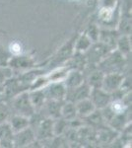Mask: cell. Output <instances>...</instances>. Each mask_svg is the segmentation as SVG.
I'll return each instance as SVG.
<instances>
[{
    "mask_svg": "<svg viewBox=\"0 0 132 148\" xmlns=\"http://www.w3.org/2000/svg\"><path fill=\"white\" fill-rule=\"evenodd\" d=\"M12 108L17 114H21L30 119L36 113V110L31 102L29 92L27 91L19 93L18 95L12 98Z\"/></svg>",
    "mask_w": 132,
    "mask_h": 148,
    "instance_id": "6da1fadb",
    "label": "cell"
},
{
    "mask_svg": "<svg viewBox=\"0 0 132 148\" xmlns=\"http://www.w3.org/2000/svg\"><path fill=\"white\" fill-rule=\"evenodd\" d=\"M44 92L47 100H55V101H65L67 88L63 81H54L45 85Z\"/></svg>",
    "mask_w": 132,
    "mask_h": 148,
    "instance_id": "7a4b0ae2",
    "label": "cell"
},
{
    "mask_svg": "<svg viewBox=\"0 0 132 148\" xmlns=\"http://www.w3.org/2000/svg\"><path fill=\"white\" fill-rule=\"evenodd\" d=\"M111 49L109 47H107L105 45L102 44L100 42H94L92 46L89 47L88 51L84 52L86 61H90V62H101L103 59L107 56V54H109Z\"/></svg>",
    "mask_w": 132,
    "mask_h": 148,
    "instance_id": "3957f363",
    "label": "cell"
},
{
    "mask_svg": "<svg viewBox=\"0 0 132 148\" xmlns=\"http://www.w3.org/2000/svg\"><path fill=\"white\" fill-rule=\"evenodd\" d=\"M89 98L93 102L96 109L102 110L109 105V103L112 100V95L105 91L103 88H91Z\"/></svg>",
    "mask_w": 132,
    "mask_h": 148,
    "instance_id": "277c9868",
    "label": "cell"
},
{
    "mask_svg": "<svg viewBox=\"0 0 132 148\" xmlns=\"http://www.w3.org/2000/svg\"><path fill=\"white\" fill-rule=\"evenodd\" d=\"M36 141V133L32 127L24 128V130L14 133L13 136V147H27Z\"/></svg>",
    "mask_w": 132,
    "mask_h": 148,
    "instance_id": "5b68a950",
    "label": "cell"
},
{
    "mask_svg": "<svg viewBox=\"0 0 132 148\" xmlns=\"http://www.w3.org/2000/svg\"><path fill=\"white\" fill-rule=\"evenodd\" d=\"M124 82V77L123 75L117 72H111L105 74L104 80L102 83V88L105 91L109 93H114L117 91L118 89H120L122 87V84Z\"/></svg>",
    "mask_w": 132,
    "mask_h": 148,
    "instance_id": "8992f818",
    "label": "cell"
},
{
    "mask_svg": "<svg viewBox=\"0 0 132 148\" xmlns=\"http://www.w3.org/2000/svg\"><path fill=\"white\" fill-rule=\"evenodd\" d=\"M90 92H91L90 86L87 83H82L81 85H79L75 88L67 89L65 100L66 101L76 103L83 99H86V98H89Z\"/></svg>",
    "mask_w": 132,
    "mask_h": 148,
    "instance_id": "52a82bcc",
    "label": "cell"
},
{
    "mask_svg": "<svg viewBox=\"0 0 132 148\" xmlns=\"http://www.w3.org/2000/svg\"><path fill=\"white\" fill-rule=\"evenodd\" d=\"M75 40H76V37L72 38L70 40H68V42L57 51V53L55 54L53 59H52L51 63L55 64V65H58V64L63 63V62H65L66 60H68L74 53Z\"/></svg>",
    "mask_w": 132,
    "mask_h": 148,
    "instance_id": "ba28073f",
    "label": "cell"
},
{
    "mask_svg": "<svg viewBox=\"0 0 132 148\" xmlns=\"http://www.w3.org/2000/svg\"><path fill=\"white\" fill-rule=\"evenodd\" d=\"M7 65L11 69H31L35 66V60L33 57L22 56H14L13 57H10L7 61Z\"/></svg>",
    "mask_w": 132,
    "mask_h": 148,
    "instance_id": "9c48e42d",
    "label": "cell"
},
{
    "mask_svg": "<svg viewBox=\"0 0 132 148\" xmlns=\"http://www.w3.org/2000/svg\"><path fill=\"white\" fill-rule=\"evenodd\" d=\"M14 132L8 121L0 123V146L13 147Z\"/></svg>",
    "mask_w": 132,
    "mask_h": 148,
    "instance_id": "30bf717a",
    "label": "cell"
},
{
    "mask_svg": "<svg viewBox=\"0 0 132 148\" xmlns=\"http://www.w3.org/2000/svg\"><path fill=\"white\" fill-rule=\"evenodd\" d=\"M52 125H53V119L49 118V119H45V120H42V123H40L39 127H38V132H37L38 139L45 140L54 136Z\"/></svg>",
    "mask_w": 132,
    "mask_h": 148,
    "instance_id": "8fae6325",
    "label": "cell"
},
{
    "mask_svg": "<svg viewBox=\"0 0 132 148\" xmlns=\"http://www.w3.org/2000/svg\"><path fill=\"white\" fill-rule=\"evenodd\" d=\"M63 82L67 89L75 88L84 83V76L79 69H73L71 71H68Z\"/></svg>",
    "mask_w": 132,
    "mask_h": 148,
    "instance_id": "7c38bea8",
    "label": "cell"
},
{
    "mask_svg": "<svg viewBox=\"0 0 132 148\" xmlns=\"http://www.w3.org/2000/svg\"><path fill=\"white\" fill-rule=\"evenodd\" d=\"M75 106L76 111H77V116L81 119L88 116L89 114H92L96 110V107L94 106L93 102L90 100V98H86V99L76 102Z\"/></svg>",
    "mask_w": 132,
    "mask_h": 148,
    "instance_id": "4fadbf2b",
    "label": "cell"
},
{
    "mask_svg": "<svg viewBox=\"0 0 132 148\" xmlns=\"http://www.w3.org/2000/svg\"><path fill=\"white\" fill-rule=\"evenodd\" d=\"M64 101H55V100H45L44 107L45 108L47 114L49 118L53 119H58L61 118V107Z\"/></svg>",
    "mask_w": 132,
    "mask_h": 148,
    "instance_id": "5bb4252c",
    "label": "cell"
},
{
    "mask_svg": "<svg viewBox=\"0 0 132 148\" xmlns=\"http://www.w3.org/2000/svg\"><path fill=\"white\" fill-rule=\"evenodd\" d=\"M9 125H10L13 132H18V131L24 130V128L30 126V118L27 116H21V114H14L13 116L10 119V121H8Z\"/></svg>",
    "mask_w": 132,
    "mask_h": 148,
    "instance_id": "9a60e30c",
    "label": "cell"
},
{
    "mask_svg": "<svg viewBox=\"0 0 132 148\" xmlns=\"http://www.w3.org/2000/svg\"><path fill=\"white\" fill-rule=\"evenodd\" d=\"M118 37L119 36L116 35V33H114V31H100L99 40L98 42L105 45L112 51V49H116V40Z\"/></svg>",
    "mask_w": 132,
    "mask_h": 148,
    "instance_id": "2e32d148",
    "label": "cell"
},
{
    "mask_svg": "<svg viewBox=\"0 0 132 148\" xmlns=\"http://www.w3.org/2000/svg\"><path fill=\"white\" fill-rule=\"evenodd\" d=\"M83 120H85L86 123H87L88 125L93 128L103 127V126L105 125V123L104 116H103L102 111L99 109H96L92 114H90L88 116L84 118Z\"/></svg>",
    "mask_w": 132,
    "mask_h": 148,
    "instance_id": "e0dca14e",
    "label": "cell"
},
{
    "mask_svg": "<svg viewBox=\"0 0 132 148\" xmlns=\"http://www.w3.org/2000/svg\"><path fill=\"white\" fill-rule=\"evenodd\" d=\"M61 118H63L64 120L67 121H71L75 120L77 118V111H76V106L75 103L66 101L65 103L63 102L61 107Z\"/></svg>",
    "mask_w": 132,
    "mask_h": 148,
    "instance_id": "ac0fdd59",
    "label": "cell"
},
{
    "mask_svg": "<svg viewBox=\"0 0 132 148\" xmlns=\"http://www.w3.org/2000/svg\"><path fill=\"white\" fill-rule=\"evenodd\" d=\"M29 95H30L31 102H32V104H33V106L36 111H37V110H40V108L44 107V104L45 100H47L44 89L30 90Z\"/></svg>",
    "mask_w": 132,
    "mask_h": 148,
    "instance_id": "d6986e66",
    "label": "cell"
},
{
    "mask_svg": "<svg viewBox=\"0 0 132 148\" xmlns=\"http://www.w3.org/2000/svg\"><path fill=\"white\" fill-rule=\"evenodd\" d=\"M116 49L122 56H126L131 51V42L129 40V35H120L117 38Z\"/></svg>",
    "mask_w": 132,
    "mask_h": 148,
    "instance_id": "ffe728a7",
    "label": "cell"
},
{
    "mask_svg": "<svg viewBox=\"0 0 132 148\" xmlns=\"http://www.w3.org/2000/svg\"><path fill=\"white\" fill-rule=\"evenodd\" d=\"M93 42L91 40L87 37V35L84 33L79 38H76L75 45H74V51L80 52V53H84L86 51H88L89 47L92 46Z\"/></svg>",
    "mask_w": 132,
    "mask_h": 148,
    "instance_id": "44dd1931",
    "label": "cell"
},
{
    "mask_svg": "<svg viewBox=\"0 0 132 148\" xmlns=\"http://www.w3.org/2000/svg\"><path fill=\"white\" fill-rule=\"evenodd\" d=\"M105 73L101 70H96L90 74L87 81V84L91 88H102V83L104 80Z\"/></svg>",
    "mask_w": 132,
    "mask_h": 148,
    "instance_id": "7402d4cb",
    "label": "cell"
},
{
    "mask_svg": "<svg viewBox=\"0 0 132 148\" xmlns=\"http://www.w3.org/2000/svg\"><path fill=\"white\" fill-rule=\"evenodd\" d=\"M69 126V121L64 120L63 118H58L53 120V134L54 136H60V135L64 134V132Z\"/></svg>",
    "mask_w": 132,
    "mask_h": 148,
    "instance_id": "603a6c76",
    "label": "cell"
},
{
    "mask_svg": "<svg viewBox=\"0 0 132 148\" xmlns=\"http://www.w3.org/2000/svg\"><path fill=\"white\" fill-rule=\"evenodd\" d=\"M118 33L120 35L131 34V17L129 15L121 16L120 22L118 24Z\"/></svg>",
    "mask_w": 132,
    "mask_h": 148,
    "instance_id": "cb8c5ba5",
    "label": "cell"
},
{
    "mask_svg": "<svg viewBox=\"0 0 132 148\" xmlns=\"http://www.w3.org/2000/svg\"><path fill=\"white\" fill-rule=\"evenodd\" d=\"M114 17V7L112 6H103L99 11V19L102 22L107 23L112 20Z\"/></svg>",
    "mask_w": 132,
    "mask_h": 148,
    "instance_id": "d4e9b609",
    "label": "cell"
},
{
    "mask_svg": "<svg viewBox=\"0 0 132 148\" xmlns=\"http://www.w3.org/2000/svg\"><path fill=\"white\" fill-rule=\"evenodd\" d=\"M67 73H68V70H67V67H61V68H57L55 69L52 73H50L49 76H47V79H49V82H54V81H62L65 79Z\"/></svg>",
    "mask_w": 132,
    "mask_h": 148,
    "instance_id": "484cf974",
    "label": "cell"
},
{
    "mask_svg": "<svg viewBox=\"0 0 132 148\" xmlns=\"http://www.w3.org/2000/svg\"><path fill=\"white\" fill-rule=\"evenodd\" d=\"M85 34L87 35V37L91 40V42H97L99 40V36H100V30L97 27V25L92 24L88 27V29L86 30Z\"/></svg>",
    "mask_w": 132,
    "mask_h": 148,
    "instance_id": "4316f807",
    "label": "cell"
},
{
    "mask_svg": "<svg viewBox=\"0 0 132 148\" xmlns=\"http://www.w3.org/2000/svg\"><path fill=\"white\" fill-rule=\"evenodd\" d=\"M10 116V109L3 100H0V123L7 121Z\"/></svg>",
    "mask_w": 132,
    "mask_h": 148,
    "instance_id": "83f0119b",
    "label": "cell"
},
{
    "mask_svg": "<svg viewBox=\"0 0 132 148\" xmlns=\"http://www.w3.org/2000/svg\"><path fill=\"white\" fill-rule=\"evenodd\" d=\"M12 77V69L8 65H0V85H3L9 78Z\"/></svg>",
    "mask_w": 132,
    "mask_h": 148,
    "instance_id": "f1b7e54d",
    "label": "cell"
},
{
    "mask_svg": "<svg viewBox=\"0 0 132 148\" xmlns=\"http://www.w3.org/2000/svg\"><path fill=\"white\" fill-rule=\"evenodd\" d=\"M9 49H10V52L13 56H18V54H21L22 53V51H23V47L21 46L20 42H14L9 46Z\"/></svg>",
    "mask_w": 132,
    "mask_h": 148,
    "instance_id": "f546056e",
    "label": "cell"
},
{
    "mask_svg": "<svg viewBox=\"0 0 132 148\" xmlns=\"http://www.w3.org/2000/svg\"><path fill=\"white\" fill-rule=\"evenodd\" d=\"M10 58L9 57L8 52L6 51V49H4V47L0 44V64H7V61Z\"/></svg>",
    "mask_w": 132,
    "mask_h": 148,
    "instance_id": "4dcf8cb0",
    "label": "cell"
}]
</instances>
